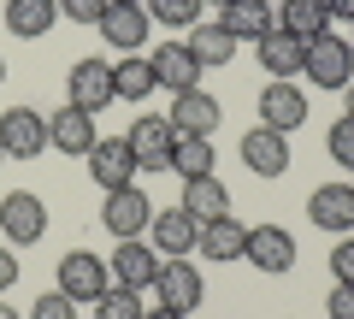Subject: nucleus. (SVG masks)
<instances>
[{
  "mask_svg": "<svg viewBox=\"0 0 354 319\" xmlns=\"http://www.w3.org/2000/svg\"><path fill=\"white\" fill-rule=\"evenodd\" d=\"M301 77L307 83H319V89H348L354 83V42H342V36H313L307 42V65H301Z\"/></svg>",
  "mask_w": 354,
  "mask_h": 319,
  "instance_id": "obj_1",
  "label": "nucleus"
},
{
  "mask_svg": "<svg viewBox=\"0 0 354 319\" xmlns=\"http://www.w3.org/2000/svg\"><path fill=\"white\" fill-rule=\"evenodd\" d=\"M48 142H53L59 154H77V160H83V154L101 142V136H95V113H83V107L65 101L59 113H48Z\"/></svg>",
  "mask_w": 354,
  "mask_h": 319,
  "instance_id": "obj_16",
  "label": "nucleus"
},
{
  "mask_svg": "<svg viewBox=\"0 0 354 319\" xmlns=\"http://www.w3.org/2000/svg\"><path fill=\"white\" fill-rule=\"evenodd\" d=\"M18 284V255H6V248H0V295L12 290Z\"/></svg>",
  "mask_w": 354,
  "mask_h": 319,
  "instance_id": "obj_36",
  "label": "nucleus"
},
{
  "mask_svg": "<svg viewBox=\"0 0 354 319\" xmlns=\"http://www.w3.org/2000/svg\"><path fill=\"white\" fill-rule=\"evenodd\" d=\"M218 24L236 42H260V36L278 30V6L272 0H230V6H218Z\"/></svg>",
  "mask_w": 354,
  "mask_h": 319,
  "instance_id": "obj_19",
  "label": "nucleus"
},
{
  "mask_svg": "<svg viewBox=\"0 0 354 319\" xmlns=\"http://www.w3.org/2000/svg\"><path fill=\"white\" fill-rule=\"evenodd\" d=\"M342 95H348V113H354V83H348V89H342Z\"/></svg>",
  "mask_w": 354,
  "mask_h": 319,
  "instance_id": "obj_40",
  "label": "nucleus"
},
{
  "mask_svg": "<svg viewBox=\"0 0 354 319\" xmlns=\"http://www.w3.org/2000/svg\"><path fill=\"white\" fill-rule=\"evenodd\" d=\"M142 319H189V313H177V307H165V302H160V307H148Z\"/></svg>",
  "mask_w": 354,
  "mask_h": 319,
  "instance_id": "obj_38",
  "label": "nucleus"
},
{
  "mask_svg": "<svg viewBox=\"0 0 354 319\" xmlns=\"http://www.w3.org/2000/svg\"><path fill=\"white\" fill-rule=\"evenodd\" d=\"M113 6H142V0H113Z\"/></svg>",
  "mask_w": 354,
  "mask_h": 319,
  "instance_id": "obj_41",
  "label": "nucleus"
},
{
  "mask_svg": "<svg viewBox=\"0 0 354 319\" xmlns=\"http://www.w3.org/2000/svg\"><path fill=\"white\" fill-rule=\"evenodd\" d=\"M278 30H290V36L313 42V36H325V30H330V6H325V0H283Z\"/></svg>",
  "mask_w": 354,
  "mask_h": 319,
  "instance_id": "obj_26",
  "label": "nucleus"
},
{
  "mask_svg": "<svg viewBox=\"0 0 354 319\" xmlns=\"http://www.w3.org/2000/svg\"><path fill=\"white\" fill-rule=\"evenodd\" d=\"M307 219L319 230H330V237H348L354 230V183H319L307 195Z\"/></svg>",
  "mask_w": 354,
  "mask_h": 319,
  "instance_id": "obj_13",
  "label": "nucleus"
},
{
  "mask_svg": "<svg viewBox=\"0 0 354 319\" xmlns=\"http://www.w3.org/2000/svg\"><path fill=\"white\" fill-rule=\"evenodd\" d=\"M325 307H330V319H354V284H330Z\"/></svg>",
  "mask_w": 354,
  "mask_h": 319,
  "instance_id": "obj_35",
  "label": "nucleus"
},
{
  "mask_svg": "<svg viewBox=\"0 0 354 319\" xmlns=\"http://www.w3.org/2000/svg\"><path fill=\"white\" fill-rule=\"evenodd\" d=\"M325 154H330V160H337L342 172H354V113H342L337 125L325 130Z\"/></svg>",
  "mask_w": 354,
  "mask_h": 319,
  "instance_id": "obj_31",
  "label": "nucleus"
},
{
  "mask_svg": "<svg viewBox=\"0 0 354 319\" xmlns=\"http://www.w3.org/2000/svg\"><path fill=\"white\" fill-rule=\"evenodd\" d=\"M171 130L177 136H213L218 130V101L207 89H183V95H171Z\"/></svg>",
  "mask_w": 354,
  "mask_h": 319,
  "instance_id": "obj_18",
  "label": "nucleus"
},
{
  "mask_svg": "<svg viewBox=\"0 0 354 319\" xmlns=\"http://www.w3.org/2000/svg\"><path fill=\"white\" fill-rule=\"evenodd\" d=\"M59 24V0H6V30L18 42H41Z\"/></svg>",
  "mask_w": 354,
  "mask_h": 319,
  "instance_id": "obj_23",
  "label": "nucleus"
},
{
  "mask_svg": "<svg viewBox=\"0 0 354 319\" xmlns=\"http://www.w3.org/2000/svg\"><path fill=\"white\" fill-rule=\"evenodd\" d=\"M183 213H189V219H201V225L225 219V213H230L225 183H218V178H189V183H183Z\"/></svg>",
  "mask_w": 354,
  "mask_h": 319,
  "instance_id": "obj_25",
  "label": "nucleus"
},
{
  "mask_svg": "<svg viewBox=\"0 0 354 319\" xmlns=\"http://www.w3.org/2000/svg\"><path fill=\"white\" fill-rule=\"evenodd\" d=\"M153 89H160V83H153V65H148V60H136V53H130V60L113 65V95H118V101L142 107Z\"/></svg>",
  "mask_w": 354,
  "mask_h": 319,
  "instance_id": "obj_27",
  "label": "nucleus"
},
{
  "mask_svg": "<svg viewBox=\"0 0 354 319\" xmlns=\"http://www.w3.org/2000/svg\"><path fill=\"white\" fill-rule=\"evenodd\" d=\"M242 166L254 172V178H283L290 172V136L283 130H248L242 136Z\"/></svg>",
  "mask_w": 354,
  "mask_h": 319,
  "instance_id": "obj_15",
  "label": "nucleus"
},
{
  "mask_svg": "<svg viewBox=\"0 0 354 319\" xmlns=\"http://www.w3.org/2000/svg\"><path fill=\"white\" fill-rule=\"evenodd\" d=\"M65 89H71V107L83 113H106L118 101L113 95V60H77L71 77H65Z\"/></svg>",
  "mask_w": 354,
  "mask_h": 319,
  "instance_id": "obj_9",
  "label": "nucleus"
},
{
  "mask_svg": "<svg viewBox=\"0 0 354 319\" xmlns=\"http://www.w3.org/2000/svg\"><path fill=\"white\" fill-rule=\"evenodd\" d=\"M101 225L113 230L118 243H124V237H142V230L153 225V201L136 190V183H130V190H113V195H106V207H101Z\"/></svg>",
  "mask_w": 354,
  "mask_h": 319,
  "instance_id": "obj_12",
  "label": "nucleus"
},
{
  "mask_svg": "<svg viewBox=\"0 0 354 319\" xmlns=\"http://www.w3.org/2000/svg\"><path fill=\"white\" fill-rule=\"evenodd\" d=\"M53 290H65L71 302H101L113 290V266L101 255H88V248H71V255H59V284Z\"/></svg>",
  "mask_w": 354,
  "mask_h": 319,
  "instance_id": "obj_3",
  "label": "nucleus"
},
{
  "mask_svg": "<svg viewBox=\"0 0 354 319\" xmlns=\"http://www.w3.org/2000/svg\"><path fill=\"white\" fill-rule=\"evenodd\" d=\"M242 243H248V225H236V219H213V225H201V243H195V255L207 260H242Z\"/></svg>",
  "mask_w": 354,
  "mask_h": 319,
  "instance_id": "obj_24",
  "label": "nucleus"
},
{
  "mask_svg": "<svg viewBox=\"0 0 354 319\" xmlns=\"http://www.w3.org/2000/svg\"><path fill=\"white\" fill-rule=\"evenodd\" d=\"M254 53H260L266 77H283V83H295V77H301V65H307V42L290 36V30H272V36H260V42H254Z\"/></svg>",
  "mask_w": 354,
  "mask_h": 319,
  "instance_id": "obj_17",
  "label": "nucleus"
},
{
  "mask_svg": "<svg viewBox=\"0 0 354 319\" xmlns=\"http://www.w3.org/2000/svg\"><path fill=\"white\" fill-rule=\"evenodd\" d=\"M183 48L201 60V71H213V65H236V36H230L218 18H201V24H189V42Z\"/></svg>",
  "mask_w": 354,
  "mask_h": 319,
  "instance_id": "obj_22",
  "label": "nucleus"
},
{
  "mask_svg": "<svg viewBox=\"0 0 354 319\" xmlns=\"http://www.w3.org/2000/svg\"><path fill=\"white\" fill-rule=\"evenodd\" d=\"M260 125L266 130H283V136L301 130L307 125V95L295 89V83H283V77H272V83L260 89Z\"/></svg>",
  "mask_w": 354,
  "mask_h": 319,
  "instance_id": "obj_10",
  "label": "nucleus"
},
{
  "mask_svg": "<svg viewBox=\"0 0 354 319\" xmlns=\"http://www.w3.org/2000/svg\"><path fill=\"white\" fill-rule=\"evenodd\" d=\"M153 248L160 255H195V243H201V219H189L183 207H165V213H153Z\"/></svg>",
  "mask_w": 354,
  "mask_h": 319,
  "instance_id": "obj_21",
  "label": "nucleus"
},
{
  "mask_svg": "<svg viewBox=\"0 0 354 319\" xmlns=\"http://www.w3.org/2000/svg\"><path fill=\"white\" fill-rule=\"evenodd\" d=\"M330 278H337V284H354V237H342V243L330 248Z\"/></svg>",
  "mask_w": 354,
  "mask_h": 319,
  "instance_id": "obj_34",
  "label": "nucleus"
},
{
  "mask_svg": "<svg viewBox=\"0 0 354 319\" xmlns=\"http://www.w3.org/2000/svg\"><path fill=\"white\" fill-rule=\"evenodd\" d=\"M0 83H6V60H0Z\"/></svg>",
  "mask_w": 354,
  "mask_h": 319,
  "instance_id": "obj_43",
  "label": "nucleus"
},
{
  "mask_svg": "<svg viewBox=\"0 0 354 319\" xmlns=\"http://www.w3.org/2000/svg\"><path fill=\"white\" fill-rule=\"evenodd\" d=\"M153 295H160L165 307H177V313H195L201 295H207V284H201V272L189 266V255H165L160 278H153Z\"/></svg>",
  "mask_w": 354,
  "mask_h": 319,
  "instance_id": "obj_7",
  "label": "nucleus"
},
{
  "mask_svg": "<svg viewBox=\"0 0 354 319\" xmlns=\"http://www.w3.org/2000/svg\"><path fill=\"white\" fill-rule=\"evenodd\" d=\"M160 248L153 243H142V237H124V243L113 248V260H106V266H113V278H118V290H153V278H160Z\"/></svg>",
  "mask_w": 354,
  "mask_h": 319,
  "instance_id": "obj_8",
  "label": "nucleus"
},
{
  "mask_svg": "<svg viewBox=\"0 0 354 319\" xmlns=\"http://www.w3.org/2000/svg\"><path fill=\"white\" fill-rule=\"evenodd\" d=\"M0 237L12 248L41 243V237H48V207H41V195H30V190L0 195Z\"/></svg>",
  "mask_w": 354,
  "mask_h": 319,
  "instance_id": "obj_4",
  "label": "nucleus"
},
{
  "mask_svg": "<svg viewBox=\"0 0 354 319\" xmlns=\"http://www.w3.org/2000/svg\"><path fill=\"white\" fill-rule=\"evenodd\" d=\"M0 319H18V313H12V307H6V302H0Z\"/></svg>",
  "mask_w": 354,
  "mask_h": 319,
  "instance_id": "obj_39",
  "label": "nucleus"
},
{
  "mask_svg": "<svg viewBox=\"0 0 354 319\" xmlns=\"http://www.w3.org/2000/svg\"><path fill=\"white\" fill-rule=\"evenodd\" d=\"M41 148H48V113H36V107L0 113V154L6 160H36Z\"/></svg>",
  "mask_w": 354,
  "mask_h": 319,
  "instance_id": "obj_6",
  "label": "nucleus"
},
{
  "mask_svg": "<svg viewBox=\"0 0 354 319\" xmlns=\"http://www.w3.org/2000/svg\"><path fill=\"white\" fill-rule=\"evenodd\" d=\"M201 6H230V0H201Z\"/></svg>",
  "mask_w": 354,
  "mask_h": 319,
  "instance_id": "obj_42",
  "label": "nucleus"
},
{
  "mask_svg": "<svg viewBox=\"0 0 354 319\" xmlns=\"http://www.w3.org/2000/svg\"><path fill=\"white\" fill-rule=\"evenodd\" d=\"M106 6L113 0H59V18H71V24H101Z\"/></svg>",
  "mask_w": 354,
  "mask_h": 319,
  "instance_id": "obj_33",
  "label": "nucleus"
},
{
  "mask_svg": "<svg viewBox=\"0 0 354 319\" xmlns=\"http://www.w3.org/2000/svg\"><path fill=\"white\" fill-rule=\"evenodd\" d=\"M153 24H171V30H189L201 24V0H142Z\"/></svg>",
  "mask_w": 354,
  "mask_h": 319,
  "instance_id": "obj_29",
  "label": "nucleus"
},
{
  "mask_svg": "<svg viewBox=\"0 0 354 319\" xmlns=\"http://www.w3.org/2000/svg\"><path fill=\"white\" fill-rule=\"evenodd\" d=\"M83 160H88V178L101 183L106 195H113V190H130V183H136V172H142V166H136V154H130V142H124V136H101L95 148L83 154Z\"/></svg>",
  "mask_w": 354,
  "mask_h": 319,
  "instance_id": "obj_5",
  "label": "nucleus"
},
{
  "mask_svg": "<svg viewBox=\"0 0 354 319\" xmlns=\"http://www.w3.org/2000/svg\"><path fill=\"white\" fill-rule=\"evenodd\" d=\"M95 30H101V36L113 42L118 53H142V42H148L153 18H148V6H106Z\"/></svg>",
  "mask_w": 354,
  "mask_h": 319,
  "instance_id": "obj_20",
  "label": "nucleus"
},
{
  "mask_svg": "<svg viewBox=\"0 0 354 319\" xmlns=\"http://www.w3.org/2000/svg\"><path fill=\"white\" fill-rule=\"evenodd\" d=\"M242 260H254L260 272H290V266H295V237H290L283 225H248Z\"/></svg>",
  "mask_w": 354,
  "mask_h": 319,
  "instance_id": "obj_14",
  "label": "nucleus"
},
{
  "mask_svg": "<svg viewBox=\"0 0 354 319\" xmlns=\"http://www.w3.org/2000/svg\"><path fill=\"white\" fill-rule=\"evenodd\" d=\"M325 6H330V18H348L354 24V0H325Z\"/></svg>",
  "mask_w": 354,
  "mask_h": 319,
  "instance_id": "obj_37",
  "label": "nucleus"
},
{
  "mask_svg": "<svg viewBox=\"0 0 354 319\" xmlns=\"http://www.w3.org/2000/svg\"><path fill=\"white\" fill-rule=\"evenodd\" d=\"M0 160H6V154H0Z\"/></svg>",
  "mask_w": 354,
  "mask_h": 319,
  "instance_id": "obj_44",
  "label": "nucleus"
},
{
  "mask_svg": "<svg viewBox=\"0 0 354 319\" xmlns=\"http://www.w3.org/2000/svg\"><path fill=\"white\" fill-rule=\"evenodd\" d=\"M213 136H177V148H171V172L183 183L189 178H213Z\"/></svg>",
  "mask_w": 354,
  "mask_h": 319,
  "instance_id": "obj_28",
  "label": "nucleus"
},
{
  "mask_svg": "<svg viewBox=\"0 0 354 319\" xmlns=\"http://www.w3.org/2000/svg\"><path fill=\"white\" fill-rule=\"evenodd\" d=\"M30 319H77V302H71L65 290H48V295L30 302Z\"/></svg>",
  "mask_w": 354,
  "mask_h": 319,
  "instance_id": "obj_32",
  "label": "nucleus"
},
{
  "mask_svg": "<svg viewBox=\"0 0 354 319\" xmlns=\"http://www.w3.org/2000/svg\"><path fill=\"white\" fill-rule=\"evenodd\" d=\"M142 313H148V307H142V295H136V290H118V284L95 302V319H142Z\"/></svg>",
  "mask_w": 354,
  "mask_h": 319,
  "instance_id": "obj_30",
  "label": "nucleus"
},
{
  "mask_svg": "<svg viewBox=\"0 0 354 319\" xmlns=\"http://www.w3.org/2000/svg\"><path fill=\"white\" fill-rule=\"evenodd\" d=\"M148 65H153V83H160V89H171V95L201 89V60H195L183 42H160V48L148 53Z\"/></svg>",
  "mask_w": 354,
  "mask_h": 319,
  "instance_id": "obj_11",
  "label": "nucleus"
},
{
  "mask_svg": "<svg viewBox=\"0 0 354 319\" xmlns=\"http://www.w3.org/2000/svg\"><path fill=\"white\" fill-rule=\"evenodd\" d=\"M124 142H130V154H136L142 172H171L177 130H171V118H165V113H136V118H130V130H124Z\"/></svg>",
  "mask_w": 354,
  "mask_h": 319,
  "instance_id": "obj_2",
  "label": "nucleus"
}]
</instances>
